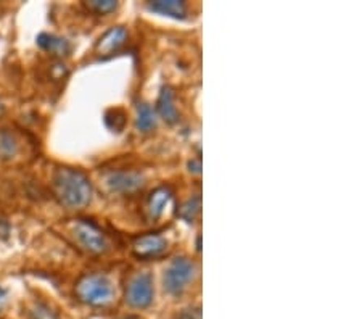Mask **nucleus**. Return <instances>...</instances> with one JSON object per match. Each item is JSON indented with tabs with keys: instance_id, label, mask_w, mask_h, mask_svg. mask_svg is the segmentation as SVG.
Here are the masks:
<instances>
[{
	"instance_id": "obj_1",
	"label": "nucleus",
	"mask_w": 362,
	"mask_h": 319,
	"mask_svg": "<svg viewBox=\"0 0 362 319\" xmlns=\"http://www.w3.org/2000/svg\"><path fill=\"white\" fill-rule=\"evenodd\" d=\"M55 199L65 208H82L92 199V184L81 170L69 166L56 168L52 177Z\"/></svg>"
},
{
	"instance_id": "obj_2",
	"label": "nucleus",
	"mask_w": 362,
	"mask_h": 319,
	"mask_svg": "<svg viewBox=\"0 0 362 319\" xmlns=\"http://www.w3.org/2000/svg\"><path fill=\"white\" fill-rule=\"evenodd\" d=\"M74 294L79 302L91 305V307H105L111 303L113 290L111 280L103 274H84L76 283Z\"/></svg>"
},
{
	"instance_id": "obj_3",
	"label": "nucleus",
	"mask_w": 362,
	"mask_h": 319,
	"mask_svg": "<svg viewBox=\"0 0 362 319\" xmlns=\"http://www.w3.org/2000/svg\"><path fill=\"white\" fill-rule=\"evenodd\" d=\"M69 234L79 248L92 255H100L108 250L106 236L91 219H74L69 224Z\"/></svg>"
},
{
	"instance_id": "obj_4",
	"label": "nucleus",
	"mask_w": 362,
	"mask_h": 319,
	"mask_svg": "<svg viewBox=\"0 0 362 319\" xmlns=\"http://www.w3.org/2000/svg\"><path fill=\"white\" fill-rule=\"evenodd\" d=\"M196 273L195 263L189 258H176L164 271V289L171 295H181L189 287Z\"/></svg>"
},
{
	"instance_id": "obj_5",
	"label": "nucleus",
	"mask_w": 362,
	"mask_h": 319,
	"mask_svg": "<svg viewBox=\"0 0 362 319\" xmlns=\"http://www.w3.org/2000/svg\"><path fill=\"white\" fill-rule=\"evenodd\" d=\"M126 302L133 308H147L153 302V279L148 273L134 274L126 287Z\"/></svg>"
},
{
	"instance_id": "obj_6",
	"label": "nucleus",
	"mask_w": 362,
	"mask_h": 319,
	"mask_svg": "<svg viewBox=\"0 0 362 319\" xmlns=\"http://www.w3.org/2000/svg\"><path fill=\"white\" fill-rule=\"evenodd\" d=\"M145 184V177L139 171H111L105 176L106 189L113 194L129 195L140 190Z\"/></svg>"
},
{
	"instance_id": "obj_7",
	"label": "nucleus",
	"mask_w": 362,
	"mask_h": 319,
	"mask_svg": "<svg viewBox=\"0 0 362 319\" xmlns=\"http://www.w3.org/2000/svg\"><path fill=\"white\" fill-rule=\"evenodd\" d=\"M168 248V242L159 234H144L134 239L133 252L140 260H150V258L161 256Z\"/></svg>"
},
{
	"instance_id": "obj_8",
	"label": "nucleus",
	"mask_w": 362,
	"mask_h": 319,
	"mask_svg": "<svg viewBox=\"0 0 362 319\" xmlns=\"http://www.w3.org/2000/svg\"><path fill=\"white\" fill-rule=\"evenodd\" d=\"M126 39H128V32H126L124 28H110V30L97 41L95 52L100 57H106V55H111L120 50L121 47L126 44Z\"/></svg>"
},
{
	"instance_id": "obj_9",
	"label": "nucleus",
	"mask_w": 362,
	"mask_h": 319,
	"mask_svg": "<svg viewBox=\"0 0 362 319\" xmlns=\"http://www.w3.org/2000/svg\"><path fill=\"white\" fill-rule=\"evenodd\" d=\"M171 195L172 192L166 186L158 187V189H155L152 192V195H150V199L147 201V213L150 219H158L161 217L164 206H166L169 199H171Z\"/></svg>"
},
{
	"instance_id": "obj_10",
	"label": "nucleus",
	"mask_w": 362,
	"mask_h": 319,
	"mask_svg": "<svg viewBox=\"0 0 362 319\" xmlns=\"http://www.w3.org/2000/svg\"><path fill=\"white\" fill-rule=\"evenodd\" d=\"M158 111L161 118L169 124H174L179 121V111L174 105V94L169 87H163L158 97Z\"/></svg>"
},
{
	"instance_id": "obj_11",
	"label": "nucleus",
	"mask_w": 362,
	"mask_h": 319,
	"mask_svg": "<svg viewBox=\"0 0 362 319\" xmlns=\"http://www.w3.org/2000/svg\"><path fill=\"white\" fill-rule=\"evenodd\" d=\"M148 8L152 12L161 13V15L172 18H181V20H184L187 15L185 3L179 2V0H157V2H150Z\"/></svg>"
},
{
	"instance_id": "obj_12",
	"label": "nucleus",
	"mask_w": 362,
	"mask_h": 319,
	"mask_svg": "<svg viewBox=\"0 0 362 319\" xmlns=\"http://www.w3.org/2000/svg\"><path fill=\"white\" fill-rule=\"evenodd\" d=\"M37 45H39L42 50L50 52V54L58 55V57L68 55L69 50H71L69 42L67 39H62V37H56L54 34H41L37 37Z\"/></svg>"
},
{
	"instance_id": "obj_13",
	"label": "nucleus",
	"mask_w": 362,
	"mask_h": 319,
	"mask_svg": "<svg viewBox=\"0 0 362 319\" xmlns=\"http://www.w3.org/2000/svg\"><path fill=\"white\" fill-rule=\"evenodd\" d=\"M20 152V142L10 129H0V160H12Z\"/></svg>"
},
{
	"instance_id": "obj_14",
	"label": "nucleus",
	"mask_w": 362,
	"mask_h": 319,
	"mask_svg": "<svg viewBox=\"0 0 362 319\" xmlns=\"http://www.w3.org/2000/svg\"><path fill=\"white\" fill-rule=\"evenodd\" d=\"M135 126L144 134L152 133L157 128V115H155V110L148 103L142 102L137 105V121H135Z\"/></svg>"
},
{
	"instance_id": "obj_15",
	"label": "nucleus",
	"mask_w": 362,
	"mask_h": 319,
	"mask_svg": "<svg viewBox=\"0 0 362 319\" xmlns=\"http://www.w3.org/2000/svg\"><path fill=\"white\" fill-rule=\"evenodd\" d=\"M201 211V199L199 195L194 197V199H189L185 204H182L177 210V217L182 218L187 223H194L196 217L200 214Z\"/></svg>"
},
{
	"instance_id": "obj_16",
	"label": "nucleus",
	"mask_w": 362,
	"mask_h": 319,
	"mask_svg": "<svg viewBox=\"0 0 362 319\" xmlns=\"http://www.w3.org/2000/svg\"><path fill=\"white\" fill-rule=\"evenodd\" d=\"M126 123H128V115L123 109H110L105 113L106 128L115 133H121L126 128Z\"/></svg>"
},
{
	"instance_id": "obj_17",
	"label": "nucleus",
	"mask_w": 362,
	"mask_h": 319,
	"mask_svg": "<svg viewBox=\"0 0 362 319\" xmlns=\"http://www.w3.org/2000/svg\"><path fill=\"white\" fill-rule=\"evenodd\" d=\"M27 319H58V313L45 302H34L27 309Z\"/></svg>"
},
{
	"instance_id": "obj_18",
	"label": "nucleus",
	"mask_w": 362,
	"mask_h": 319,
	"mask_svg": "<svg viewBox=\"0 0 362 319\" xmlns=\"http://www.w3.org/2000/svg\"><path fill=\"white\" fill-rule=\"evenodd\" d=\"M86 7L91 12H95L98 15H106V13H111L116 10L117 3L115 0H92V2H87Z\"/></svg>"
},
{
	"instance_id": "obj_19",
	"label": "nucleus",
	"mask_w": 362,
	"mask_h": 319,
	"mask_svg": "<svg viewBox=\"0 0 362 319\" xmlns=\"http://www.w3.org/2000/svg\"><path fill=\"white\" fill-rule=\"evenodd\" d=\"M177 319H201V309L200 308L184 309V311L179 314Z\"/></svg>"
},
{
	"instance_id": "obj_20",
	"label": "nucleus",
	"mask_w": 362,
	"mask_h": 319,
	"mask_svg": "<svg viewBox=\"0 0 362 319\" xmlns=\"http://www.w3.org/2000/svg\"><path fill=\"white\" fill-rule=\"evenodd\" d=\"M8 232H10V226H8V223L3 221V219H0V241H2V239H7Z\"/></svg>"
},
{
	"instance_id": "obj_21",
	"label": "nucleus",
	"mask_w": 362,
	"mask_h": 319,
	"mask_svg": "<svg viewBox=\"0 0 362 319\" xmlns=\"http://www.w3.org/2000/svg\"><path fill=\"white\" fill-rule=\"evenodd\" d=\"M190 171H194L196 173V175H199L200 170H201V165H200V160H196V162H190Z\"/></svg>"
},
{
	"instance_id": "obj_22",
	"label": "nucleus",
	"mask_w": 362,
	"mask_h": 319,
	"mask_svg": "<svg viewBox=\"0 0 362 319\" xmlns=\"http://www.w3.org/2000/svg\"><path fill=\"white\" fill-rule=\"evenodd\" d=\"M5 300H7V294H5V290H3L2 287H0V309H2L3 305H5Z\"/></svg>"
},
{
	"instance_id": "obj_23",
	"label": "nucleus",
	"mask_w": 362,
	"mask_h": 319,
	"mask_svg": "<svg viewBox=\"0 0 362 319\" xmlns=\"http://www.w3.org/2000/svg\"><path fill=\"white\" fill-rule=\"evenodd\" d=\"M121 319H139L137 316H126V318H121Z\"/></svg>"
},
{
	"instance_id": "obj_24",
	"label": "nucleus",
	"mask_w": 362,
	"mask_h": 319,
	"mask_svg": "<svg viewBox=\"0 0 362 319\" xmlns=\"http://www.w3.org/2000/svg\"><path fill=\"white\" fill-rule=\"evenodd\" d=\"M0 110H2V107H0Z\"/></svg>"
}]
</instances>
